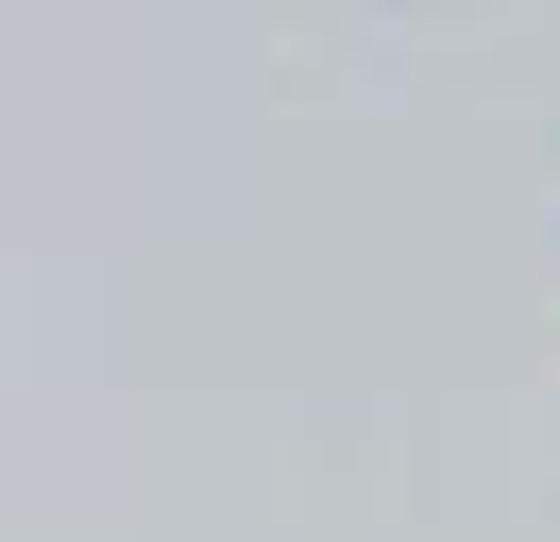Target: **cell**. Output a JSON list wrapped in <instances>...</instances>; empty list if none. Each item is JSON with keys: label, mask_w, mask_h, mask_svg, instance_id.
<instances>
[]
</instances>
